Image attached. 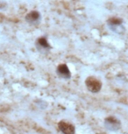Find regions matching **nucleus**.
Listing matches in <instances>:
<instances>
[{"label":"nucleus","mask_w":128,"mask_h":134,"mask_svg":"<svg viewBox=\"0 0 128 134\" xmlns=\"http://www.w3.org/2000/svg\"><path fill=\"white\" fill-rule=\"evenodd\" d=\"M57 75L60 77L63 78V79H69L71 77V73L69 69V67L66 64H60L58 65L56 69Z\"/></svg>","instance_id":"nucleus-4"},{"label":"nucleus","mask_w":128,"mask_h":134,"mask_svg":"<svg viewBox=\"0 0 128 134\" xmlns=\"http://www.w3.org/2000/svg\"><path fill=\"white\" fill-rule=\"evenodd\" d=\"M40 18H41V15H40L38 12L32 11L26 15V19L27 22H29V23H35V22H37L40 19Z\"/></svg>","instance_id":"nucleus-5"},{"label":"nucleus","mask_w":128,"mask_h":134,"mask_svg":"<svg viewBox=\"0 0 128 134\" xmlns=\"http://www.w3.org/2000/svg\"><path fill=\"white\" fill-rule=\"evenodd\" d=\"M37 44H38V46L43 47V48H50L48 42H47L46 38H44V37L40 38V39L37 40Z\"/></svg>","instance_id":"nucleus-7"},{"label":"nucleus","mask_w":128,"mask_h":134,"mask_svg":"<svg viewBox=\"0 0 128 134\" xmlns=\"http://www.w3.org/2000/svg\"><path fill=\"white\" fill-rule=\"evenodd\" d=\"M58 128L63 134H75L76 126L67 120H61L58 123Z\"/></svg>","instance_id":"nucleus-3"},{"label":"nucleus","mask_w":128,"mask_h":134,"mask_svg":"<svg viewBox=\"0 0 128 134\" xmlns=\"http://www.w3.org/2000/svg\"><path fill=\"white\" fill-rule=\"evenodd\" d=\"M121 24H122V20L120 19H118V18H112V19L108 20V25H109V26L114 32L117 31V28L121 26Z\"/></svg>","instance_id":"nucleus-6"},{"label":"nucleus","mask_w":128,"mask_h":134,"mask_svg":"<svg viewBox=\"0 0 128 134\" xmlns=\"http://www.w3.org/2000/svg\"><path fill=\"white\" fill-rule=\"evenodd\" d=\"M85 85L91 93H98L102 88V82L94 76H89L85 80Z\"/></svg>","instance_id":"nucleus-1"},{"label":"nucleus","mask_w":128,"mask_h":134,"mask_svg":"<svg viewBox=\"0 0 128 134\" xmlns=\"http://www.w3.org/2000/svg\"><path fill=\"white\" fill-rule=\"evenodd\" d=\"M104 126L108 131H117L121 128V122L116 117L110 116L104 119Z\"/></svg>","instance_id":"nucleus-2"}]
</instances>
